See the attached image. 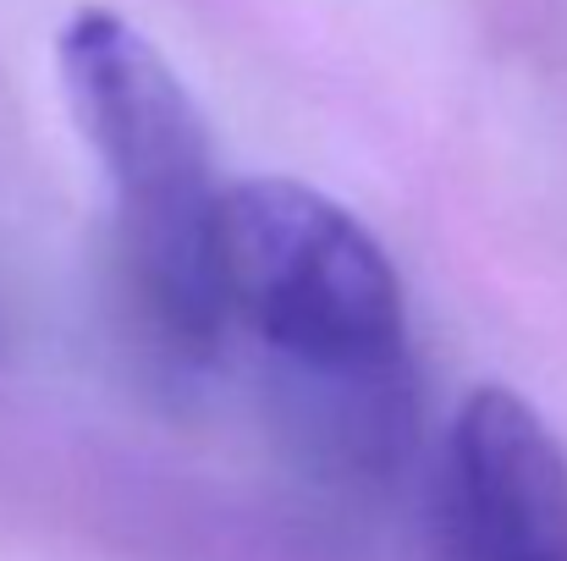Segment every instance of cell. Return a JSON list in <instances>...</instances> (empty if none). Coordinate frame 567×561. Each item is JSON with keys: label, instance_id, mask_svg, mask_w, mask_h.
<instances>
[{"label": "cell", "instance_id": "cell-3", "mask_svg": "<svg viewBox=\"0 0 567 561\" xmlns=\"http://www.w3.org/2000/svg\"><path fill=\"white\" fill-rule=\"evenodd\" d=\"M446 561H567V451L507 385H480L441 451Z\"/></svg>", "mask_w": 567, "mask_h": 561}, {"label": "cell", "instance_id": "cell-2", "mask_svg": "<svg viewBox=\"0 0 567 561\" xmlns=\"http://www.w3.org/2000/svg\"><path fill=\"white\" fill-rule=\"evenodd\" d=\"M55 66L72 122L111 187L127 287L144 325L172 359H209L226 331L215 281L220 187L188 83L105 6H83L61 28Z\"/></svg>", "mask_w": 567, "mask_h": 561}, {"label": "cell", "instance_id": "cell-1", "mask_svg": "<svg viewBox=\"0 0 567 561\" xmlns=\"http://www.w3.org/2000/svg\"><path fill=\"white\" fill-rule=\"evenodd\" d=\"M215 281L292 435L331 468L385 474L413 429L408 309L385 248L326 193L265 177L220 187Z\"/></svg>", "mask_w": 567, "mask_h": 561}]
</instances>
